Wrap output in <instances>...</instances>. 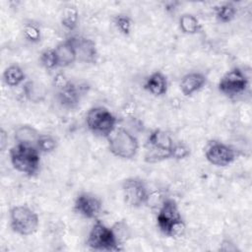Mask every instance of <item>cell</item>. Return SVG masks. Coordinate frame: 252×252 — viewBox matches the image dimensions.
Returning <instances> with one entry per match:
<instances>
[{
  "instance_id": "cell-1",
  "label": "cell",
  "mask_w": 252,
  "mask_h": 252,
  "mask_svg": "<svg viewBox=\"0 0 252 252\" xmlns=\"http://www.w3.org/2000/svg\"><path fill=\"white\" fill-rule=\"evenodd\" d=\"M157 223L167 237H179L183 234L185 223L174 200L166 199L162 202L157 215Z\"/></svg>"
},
{
  "instance_id": "cell-2",
  "label": "cell",
  "mask_w": 252,
  "mask_h": 252,
  "mask_svg": "<svg viewBox=\"0 0 252 252\" xmlns=\"http://www.w3.org/2000/svg\"><path fill=\"white\" fill-rule=\"evenodd\" d=\"M13 167L28 176H33L39 170L40 152L35 146L16 144L9 151Z\"/></svg>"
},
{
  "instance_id": "cell-3",
  "label": "cell",
  "mask_w": 252,
  "mask_h": 252,
  "mask_svg": "<svg viewBox=\"0 0 252 252\" xmlns=\"http://www.w3.org/2000/svg\"><path fill=\"white\" fill-rule=\"evenodd\" d=\"M109 152L116 158L131 159L139 150L138 139L126 128L116 127L106 138Z\"/></svg>"
},
{
  "instance_id": "cell-4",
  "label": "cell",
  "mask_w": 252,
  "mask_h": 252,
  "mask_svg": "<svg viewBox=\"0 0 252 252\" xmlns=\"http://www.w3.org/2000/svg\"><path fill=\"white\" fill-rule=\"evenodd\" d=\"M53 86L56 90L57 101L66 109H75L86 93V86L72 82L62 73L54 77Z\"/></svg>"
},
{
  "instance_id": "cell-5",
  "label": "cell",
  "mask_w": 252,
  "mask_h": 252,
  "mask_svg": "<svg viewBox=\"0 0 252 252\" xmlns=\"http://www.w3.org/2000/svg\"><path fill=\"white\" fill-rule=\"evenodd\" d=\"M173 144L174 141L167 132L161 129L153 130L146 142L145 160L154 163L170 158Z\"/></svg>"
},
{
  "instance_id": "cell-6",
  "label": "cell",
  "mask_w": 252,
  "mask_h": 252,
  "mask_svg": "<svg viewBox=\"0 0 252 252\" xmlns=\"http://www.w3.org/2000/svg\"><path fill=\"white\" fill-rule=\"evenodd\" d=\"M86 124L94 135L107 138L117 127V119L106 107L94 106L86 114Z\"/></svg>"
},
{
  "instance_id": "cell-7",
  "label": "cell",
  "mask_w": 252,
  "mask_h": 252,
  "mask_svg": "<svg viewBox=\"0 0 252 252\" xmlns=\"http://www.w3.org/2000/svg\"><path fill=\"white\" fill-rule=\"evenodd\" d=\"M86 244L94 251H119L122 249L116 240L112 228L106 226L99 220H94L88 234Z\"/></svg>"
},
{
  "instance_id": "cell-8",
  "label": "cell",
  "mask_w": 252,
  "mask_h": 252,
  "mask_svg": "<svg viewBox=\"0 0 252 252\" xmlns=\"http://www.w3.org/2000/svg\"><path fill=\"white\" fill-rule=\"evenodd\" d=\"M9 219L12 230L23 236L33 234L39 225L37 214L26 205L13 207L10 210Z\"/></svg>"
},
{
  "instance_id": "cell-9",
  "label": "cell",
  "mask_w": 252,
  "mask_h": 252,
  "mask_svg": "<svg viewBox=\"0 0 252 252\" xmlns=\"http://www.w3.org/2000/svg\"><path fill=\"white\" fill-rule=\"evenodd\" d=\"M122 193L124 202L131 208H141L150 199V192L146 182L139 177H128L123 180Z\"/></svg>"
},
{
  "instance_id": "cell-10",
  "label": "cell",
  "mask_w": 252,
  "mask_h": 252,
  "mask_svg": "<svg viewBox=\"0 0 252 252\" xmlns=\"http://www.w3.org/2000/svg\"><path fill=\"white\" fill-rule=\"evenodd\" d=\"M249 86V80L245 73L238 67L227 71L220 80L219 91L227 97H236L244 94Z\"/></svg>"
},
{
  "instance_id": "cell-11",
  "label": "cell",
  "mask_w": 252,
  "mask_h": 252,
  "mask_svg": "<svg viewBox=\"0 0 252 252\" xmlns=\"http://www.w3.org/2000/svg\"><path fill=\"white\" fill-rule=\"evenodd\" d=\"M205 158L211 164L224 167L234 161L236 153L233 148L222 142L211 141L205 148Z\"/></svg>"
},
{
  "instance_id": "cell-12",
  "label": "cell",
  "mask_w": 252,
  "mask_h": 252,
  "mask_svg": "<svg viewBox=\"0 0 252 252\" xmlns=\"http://www.w3.org/2000/svg\"><path fill=\"white\" fill-rule=\"evenodd\" d=\"M74 210L86 219L97 220L102 211V202L94 194L82 192L75 200Z\"/></svg>"
},
{
  "instance_id": "cell-13",
  "label": "cell",
  "mask_w": 252,
  "mask_h": 252,
  "mask_svg": "<svg viewBox=\"0 0 252 252\" xmlns=\"http://www.w3.org/2000/svg\"><path fill=\"white\" fill-rule=\"evenodd\" d=\"M73 45L77 55V61L83 63H95L97 60V49L95 42L85 36H72Z\"/></svg>"
},
{
  "instance_id": "cell-14",
  "label": "cell",
  "mask_w": 252,
  "mask_h": 252,
  "mask_svg": "<svg viewBox=\"0 0 252 252\" xmlns=\"http://www.w3.org/2000/svg\"><path fill=\"white\" fill-rule=\"evenodd\" d=\"M54 52L56 56L57 67H68L77 61V55L71 37L58 43L54 47Z\"/></svg>"
},
{
  "instance_id": "cell-15",
  "label": "cell",
  "mask_w": 252,
  "mask_h": 252,
  "mask_svg": "<svg viewBox=\"0 0 252 252\" xmlns=\"http://www.w3.org/2000/svg\"><path fill=\"white\" fill-rule=\"evenodd\" d=\"M207 83V78L199 72H191L184 75L180 81L179 87L185 96H190L199 92Z\"/></svg>"
},
{
  "instance_id": "cell-16",
  "label": "cell",
  "mask_w": 252,
  "mask_h": 252,
  "mask_svg": "<svg viewBox=\"0 0 252 252\" xmlns=\"http://www.w3.org/2000/svg\"><path fill=\"white\" fill-rule=\"evenodd\" d=\"M144 88L155 96L163 95L166 94L168 88L167 78L160 71H155L146 79Z\"/></svg>"
},
{
  "instance_id": "cell-17",
  "label": "cell",
  "mask_w": 252,
  "mask_h": 252,
  "mask_svg": "<svg viewBox=\"0 0 252 252\" xmlns=\"http://www.w3.org/2000/svg\"><path fill=\"white\" fill-rule=\"evenodd\" d=\"M23 93L25 97L33 103H39L46 96V88L36 81H27L23 85Z\"/></svg>"
},
{
  "instance_id": "cell-18",
  "label": "cell",
  "mask_w": 252,
  "mask_h": 252,
  "mask_svg": "<svg viewBox=\"0 0 252 252\" xmlns=\"http://www.w3.org/2000/svg\"><path fill=\"white\" fill-rule=\"evenodd\" d=\"M39 136V132L34 127L28 124L18 126L14 132V138L17 142L16 144L35 146Z\"/></svg>"
},
{
  "instance_id": "cell-19",
  "label": "cell",
  "mask_w": 252,
  "mask_h": 252,
  "mask_svg": "<svg viewBox=\"0 0 252 252\" xmlns=\"http://www.w3.org/2000/svg\"><path fill=\"white\" fill-rule=\"evenodd\" d=\"M3 80L9 87H17L26 80V74L19 65H10L3 72Z\"/></svg>"
},
{
  "instance_id": "cell-20",
  "label": "cell",
  "mask_w": 252,
  "mask_h": 252,
  "mask_svg": "<svg viewBox=\"0 0 252 252\" xmlns=\"http://www.w3.org/2000/svg\"><path fill=\"white\" fill-rule=\"evenodd\" d=\"M179 28L183 33L195 34L202 29L199 20L192 14H183L179 18Z\"/></svg>"
},
{
  "instance_id": "cell-21",
  "label": "cell",
  "mask_w": 252,
  "mask_h": 252,
  "mask_svg": "<svg viewBox=\"0 0 252 252\" xmlns=\"http://www.w3.org/2000/svg\"><path fill=\"white\" fill-rule=\"evenodd\" d=\"M216 18L220 23L231 22L237 13V9L232 2H225L216 8Z\"/></svg>"
},
{
  "instance_id": "cell-22",
  "label": "cell",
  "mask_w": 252,
  "mask_h": 252,
  "mask_svg": "<svg viewBox=\"0 0 252 252\" xmlns=\"http://www.w3.org/2000/svg\"><path fill=\"white\" fill-rule=\"evenodd\" d=\"M78 22H79V12L77 8L75 6L65 7L61 15L62 26L69 31H73L77 28Z\"/></svg>"
},
{
  "instance_id": "cell-23",
  "label": "cell",
  "mask_w": 252,
  "mask_h": 252,
  "mask_svg": "<svg viewBox=\"0 0 252 252\" xmlns=\"http://www.w3.org/2000/svg\"><path fill=\"white\" fill-rule=\"evenodd\" d=\"M35 147L40 153H51L57 148V141L54 137L48 134H40Z\"/></svg>"
},
{
  "instance_id": "cell-24",
  "label": "cell",
  "mask_w": 252,
  "mask_h": 252,
  "mask_svg": "<svg viewBox=\"0 0 252 252\" xmlns=\"http://www.w3.org/2000/svg\"><path fill=\"white\" fill-rule=\"evenodd\" d=\"M112 231L116 237V240L118 241V243L122 246L123 243L125 241H127L131 235L130 233V229L129 226L127 225V223L123 220H119L117 222H115L112 226Z\"/></svg>"
},
{
  "instance_id": "cell-25",
  "label": "cell",
  "mask_w": 252,
  "mask_h": 252,
  "mask_svg": "<svg viewBox=\"0 0 252 252\" xmlns=\"http://www.w3.org/2000/svg\"><path fill=\"white\" fill-rule=\"evenodd\" d=\"M113 23L120 33H122L123 35L130 34V32L132 31V27H133V23H132V20L130 17H128L127 15H122V14L117 15L114 17Z\"/></svg>"
},
{
  "instance_id": "cell-26",
  "label": "cell",
  "mask_w": 252,
  "mask_h": 252,
  "mask_svg": "<svg viewBox=\"0 0 252 252\" xmlns=\"http://www.w3.org/2000/svg\"><path fill=\"white\" fill-rule=\"evenodd\" d=\"M39 61H40V64L47 70H52L57 68V61H56L54 48H49L42 51L39 57Z\"/></svg>"
},
{
  "instance_id": "cell-27",
  "label": "cell",
  "mask_w": 252,
  "mask_h": 252,
  "mask_svg": "<svg viewBox=\"0 0 252 252\" xmlns=\"http://www.w3.org/2000/svg\"><path fill=\"white\" fill-rule=\"evenodd\" d=\"M190 148L181 142H174L170 151V158L173 159H184L190 156Z\"/></svg>"
},
{
  "instance_id": "cell-28",
  "label": "cell",
  "mask_w": 252,
  "mask_h": 252,
  "mask_svg": "<svg viewBox=\"0 0 252 252\" xmlns=\"http://www.w3.org/2000/svg\"><path fill=\"white\" fill-rule=\"evenodd\" d=\"M25 37L31 42H38L41 37L40 29L35 24H26L23 30Z\"/></svg>"
},
{
  "instance_id": "cell-29",
  "label": "cell",
  "mask_w": 252,
  "mask_h": 252,
  "mask_svg": "<svg viewBox=\"0 0 252 252\" xmlns=\"http://www.w3.org/2000/svg\"><path fill=\"white\" fill-rule=\"evenodd\" d=\"M7 142H8V135H7V133L5 132L4 129H1V131H0V148H1V151L5 150Z\"/></svg>"
}]
</instances>
